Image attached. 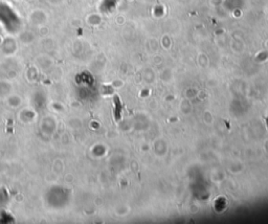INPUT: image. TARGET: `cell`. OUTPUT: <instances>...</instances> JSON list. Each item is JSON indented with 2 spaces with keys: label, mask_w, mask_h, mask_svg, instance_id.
Here are the masks:
<instances>
[{
  "label": "cell",
  "mask_w": 268,
  "mask_h": 224,
  "mask_svg": "<svg viewBox=\"0 0 268 224\" xmlns=\"http://www.w3.org/2000/svg\"><path fill=\"white\" fill-rule=\"evenodd\" d=\"M115 102H116V119H119V110H120V106H119V100L117 97H115Z\"/></svg>",
  "instance_id": "obj_1"
}]
</instances>
